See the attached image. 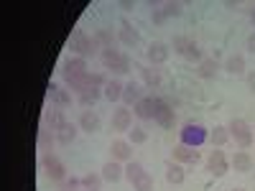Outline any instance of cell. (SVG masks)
<instances>
[{"label": "cell", "instance_id": "cell-1", "mask_svg": "<svg viewBox=\"0 0 255 191\" xmlns=\"http://www.w3.org/2000/svg\"><path fill=\"white\" fill-rule=\"evenodd\" d=\"M72 51L82 59H90V56H100L102 54V46L97 44V38L95 36H87V33H82V31H74L72 33Z\"/></svg>", "mask_w": 255, "mask_h": 191}, {"label": "cell", "instance_id": "cell-2", "mask_svg": "<svg viewBox=\"0 0 255 191\" xmlns=\"http://www.w3.org/2000/svg\"><path fill=\"white\" fill-rule=\"evenodd\" d=\"M41 168H44V174L51 179V181H56V184H61V181H67L69 176H67V168H64V163L54 156V153H44L41 156Z\"/></svg>", "mask_w": 255, "mask_h": 191}, {"label": "cell", "instance_id": "cell-3", "mask_svg": "<svg viewBox=\"0 0 255 191\" xmlns=\"http://www.w3.org/2000/svg\"><path fill=\"white\" fill-rule=\"evenodd\" d=\"M153 120L161 127H174V122H176L174 104L168 99H163V97H156V102H153Z\"/></svg>", "mask_w": 255, "mask_h": 191}, {"label": "cell", "instance_id": "cell-4", "mask_svg": "<svg viewBox=\"0 0 255 191\" xmlns=\"http://www.w3.org/2000/svg\"><path fill=\"white\" fill-rule=\"evenodd\" d=\"M227 130H230V138H235V143L243 148V151L253 145V127H250L245 120L235 117V120L227 125Z\"/></svg>", "mask_w": 255, "mask_h": 191}, {"label": "cell", "instance_id": "cell-5", "mask_svg": "<svg viewBox=\"0 0 255 191\" xmlns=\"http://www.w3.org/2000/svg\"><path fill=\"white\" fill-rule=\"evenodd\" d=\"M90 69H87V59H82V56H72L61 64V77L64 82H74L79 77H87Z\"/></svg>", "mask_w": 255, "mask_h": 191}, {"label": "cell", "instance_id": "cell-6", "mask_svg": "<svg viewBox=\"0 0 255 191\" xmlns=\"http://www.w3.org/2000/svg\"><path fill=\"white\" fill-rule=\"evenodd\" d=\"M207 138H209V133L204 130V127H199V125H186L181 130V143L191 145V148H199Z\"/></svg>", "mask_w": 255, "mask_h": 191}, {"label": "cell", "instance_id": "cell-7", "mask_svg": "<svg viewBox=\"0 0 255 191\" xmlns=\"http://www.w3.org/2000/svg\"><path fill=\"white\" fill-rule=\"evenodd\" d=\"M207 171L215 176V179H222L230 171V163H227V158H225L222 151H212V156L207 158Z\"/></svg>", "mask_w": 255, "mask_h": 191}, {"label": "cell", "instance_id": "cell-8", "mask_svg": "<svg viewBox=\"0 0 255 191\" xmlns=\"http://www.w3.org/2000/svg\"><path fill=\"white\" fill-rule=\"evenodd\" d=\"M110 156H113V161H118V163L133 161V143H130V140H113Z\"/></svg>", "mask_w": 255, "mask_h": 191}, {"label": "cell", "instance_id": "cell-9", "mask_svg": "<svg viewBox=\"0 0 255 191\" xmlns=\"http://www.w3.org/2000/svg\"><path fill=\"white\" fill-rule=\"evenodd\" d=\"M130 127H133V112L128 107H118L113 112V130L125 133V130H130Z\"/></svg>", "mask_w": 255, "mask_h": 191}, {"label": "cell", "instance_id": "cell-10", "mask_svg": "<svg viewBox=\"0 0 255 191\" xmlns=\"http://www.w3.org/2000/svg\"><path fill=\"white\" fill-rule=\"evenodd\" d=\"M67 122V117H64V110L61 107H49L44 112V120H41V127H49V130H59V127Z\"/></svg>", "mask_w": 255, "mask_h": 191}, {"label": "cell", "instance_id": "cell-11", "mask_svg": "<svg viewBox=\"0 0 255 191\" xmlns=\"http://www.w3.org/2000/svg\"><path fill=\"white\" fill-rule=\"evenodd\" d=\"M143 87L138 82H128L125 84V90H123V102H125V107H135V104L143 99Z\"/></svg>", "mask_w": 255, "mask_h": 191}, {"label": "cell", "instance_id": "cell-12", "mask_svg": "<svg viewBox=\"0 0 255 191\" xmlns=\"http://www.w3.org/2000/svg\"><path fill=\"white\" fill-rule=\"evenodd\" d=\"M49 95H51V104H54V107H69V104H72V92L69 90H61L59 87V84H49Z\"/></svg>", "mask_w": 255, "mask_h": 191}, {"label": "cell", "instance_id": "cell-13", "mask_svg": "<svg viewBox=\"0 0 255 191\" xmlns=\"http://www.w3.org/2000/svg\"><path fill=\"white\" fill-rule=\"evenodd\" d=\"M171 156H174V161H179V163H197V161H199V151H197V148L184 145V143L174 148Z\"/></svg>", "mask_w": 255, "mask_h": 191}, {"label": "cell", "instance_id": "cell-14", "mask_svg": "<svg viewBox=\"0 0 255 191\" xmlns=\"http://www.w3.org/2000/svg\"><path fill=\"white\" fill-rule=\"evenodd\" d=\"M77 133H79V125H74V122L67 120L54 135H56V143H61V145H72L74 138H77Z\"/></svg>", "mask_w": 255, "mask_h": 191}, {"label": "cell", "instance_id": "cell-15", "mask_svg": "<svg viewBox=\"0 0 255 191\" xmlns=\"http://www.w3.org/2000/svg\"><path fill=\"white\" fill-rule=\"evenodd\" d=\"M140 77H143V84L148 90H158L161 82H163L161 69H156V67H140Z\"/></svg>", "mask_w": 255, "mask_h": 191}, {"label": "cell", "instance_id": "cell-16", "mask_svg": "<svg viewBox=\"0 0 255 191\" xmlns=\"http://www.w3.org/2000/svg\"><path fill=\"white\" fill-rule=\"evenodd\" d=\"M118 41H120L123 46L130 49V46H135L138 41H140V33H138L130 23H128V20H123V28H120V33H118Z\"/></svg>", "mask_w": 255, "mask_h": 191}, {"label": "cell", "instance_id": "cell-17", "mask_svg": "<svg viewBox=\"0 0 255 191\" xmlns=\"http://www.w3.org/2000/svg\"><path fill=\"white\" fill-rule=\"evenodd\" d=\"M217 74H220L217 59H202V61L197 64V77H202V79H215Z\"/></svg>", "mask_w": 255, "mask_h": 191}, {"label": "cell", "instance_id": "cell-18", "mask_svg": "<svg viewBox=\"0 0 255 191\" xmlns=\"http://www.w3.org/2000/svg\"><path fill=\"white\" fill-rule=\"evenodd\" d=\"M79 130H84V133H90V135H95L97 130H100V117L95 115V112H90V110H84L82 115H79Z\"/></svg>", "mask_w": 255, "mask_h": 191}, {"label": "cell", "instance_id": "cell-19", "mask_svg": "<svg viewBox=\"0 0 255 191\" xmlns=\"http://www.w3.org/2000/svg\"><path fill=\"white\" fill-rule=\"evenodd\" d=\"M230 168H235L238 174L253 171V158H250V153H248V151H238L235 156H232V161H230Z\"/></svg>", "mask_w": 255, "mask_h": 191}, {"label": "cell", "instance_id": "cell-20", "mask_svg": "<svg viewBox=\"0 0 255 191\" xmlns=\"http://www.w3.org/2000/svg\"><path fill=\"white\" fill-rule=\"evenodd\" d=\"M123 176H125V168H123L118 161H110V163H105V166H102V179H105V181L118 184Z\"/></svg>", "mask_w": 255, "mask_h": 191}, {"label": "cell", "instance_id": "cell-21", "mask_svg": "<svg viewBox=\"0 0 255 191\" xmlns=\"http://www.w3.org/2000/svg\"><path fill=\"white\" fill-rule=\"evenodd\" d=\"M153 102H156V97H143L133 107V115L140 120H153Z\"/></svg>", "mask_w": 255, "mask_h": 191}, {"label": "cell", "instance_id": "cell-22", "mask_svg": "<svg viewBox=\"0 0 255 191\" xmlns=\"http://www.w3.org/2000/svg\"><path fill=\"white\" fill-rule=\"evenodd\" d=\"M145 56H148V61H151L153 67H156V64H163L168 59V46L166 44H151L148 51H145Z\"/></svg>", "mask_w": 255, "mask_h": 191}, {"label": "cell", "instance_id": "cell-23", "mask_svg": "<svg viewBox=\"0 0 255 191\" xmlns=\"http://www.w3.org/2000/svg\"><path fill=\"white\" fill-rule=\"evenodd\" d=\"M225 72L235 74V77L245 74V56H243V54H232V56H227V61H225Z\"/></svg>", "mask_w": 255, "mask_h": 191}, {"label": "cell", "instance_id": "cell-24", "mask_svg": "<svg viewBox=\"0 0 255 191\" xmlns=\"http://www.w3.org/2000/svg\"><path fill=\"white\" fill-rule=\"evenodd\" d=\"M123 90H125V84H123V82H118V79H110V82L102 87V95L108 97L110 102H118V99H123Z\"/></svg>", "mask_w": 255, "mask_h": 191}, {"label": "cell", "instance_id": "cell-25", "mask_svg": "<svg viewBox=\"0 0 255 191\" xmlns=\"http://www.w3.org/2000/svg\"><path fill=\"white\" fill-rule=\"evenodd\" d=\"M100 97H102V87H95V84H90V87L79 95V99H77V102L82 104V107H92V104H95Z\"/></svg>", "mask_w": 255, "mask_h": 191}, {"label": "cell", "instance_id": "cell-26", "mask_svg": "<svg viewBox=\"0 0 255 191\" xmlns=\"http://www.w3.org/2000/svg\"><path fill=\"white\" fill-rule=\"evenodd\" d=\"M38 151H44V153H51V148H54V143H56V135H54V130H49V127H41L38 130Z\"/></svg>", "mask_w": 255, "mask_h": 191}, {"label": "cell", "instance_id": "cell-27", "mask_svg": "<svg viewBox=\"0 0 255 191\" xmlns=\"http://www.w3.org/2000/svg\"><path fill=\"white\" fill-rule=\"evenodd\" d=\"M95 38H97V44L102 46V51L105 49H115V44H118V36H113V31H108V28H100L95 33Z\"/></svg>", "mask_w": 255, "mask_h": 191}, {"label": "cell", "instance_id": "cell-28", "mask_svg": "<svg viewBox=\"0 0 255 191\" xmlns=\"http://www.w3.org/2000/svg\"><path fill=\"white\" fill-rule=\"evenodd\" d=\"M166 181H168V184H174V186L181 184V181H184V168H181L179 163H174V161H171V163H166Z\"/></svg>", "mask_w": 255, "mask_h": 191}, {"label": "cell", "instance_id": "cell-29", "mask_svg": "<svg viewBox=\"0 0 255 191\" xmlns=\"http://www.w3.org/2000/svg\"><path fill=\"white\" fill-rule=\"evenodd\" d=\"M100 59H102V64H105V69L113 72V67L123 59V51H120V49H105V51L100 54Z\"/></svg>", "mask_w": 255, "mask_h": 191}, {"label": "cell", "instance_id": "cell-30", "mask_svg": "<svg viewBox=\"0 0 255 191\" xmlns=\"http://www.w3.org/2000/svg\"><path fill=\"white\" fill-rule=\"evenodd\" d=\"M209 140L215 143V145H220V148H222V145L230 140V130H227L225 125H215V127L209 130Z\"/></svg>", "mask_w": 255, "mask_h": 191}, {"label": "cell", "instance_id": "cell-31", "mask_svg": "<svg viewBox=\"0 0 255 191\" xmlns=\"http://www.w3.org/2000/svg\"><path fill=\"white\" fill-rule=\"evenodd\" d=\"M102 174H87L82 176V189L84 191H102Z\"/></svg>", "mask_w": 255, "mask_h": 191}, {"label": "cell", "instance_id": "cell-32", "mask_svg": "<svg viewBox=\"0 0 255 191\" xmlns=\"http://www.w3.org/2000/svg\"><path fill=\"white\" fill-rule=\"evenodd\" d=\"M143 174H145V168H143L138 161H128V166H125V179H128V181L135 184Z\"/></svg>", "mask_w": 255, "mask_h": 191}, {"label": "cell", "instance_id": "cell-33", "mask_svg": "<svg viewBox=\"0 0 255 191\" xmlns=\"http://www.w3.org/2000/svg\"><path fill=\"white\" fill-rule=\"evenodd\" d=\"M194 44H197V41L191 38V36H176V38H174V51H176L179 56H186V51L194 46Z\"/></svg>", "mask_w": 255, "mask_h": 191}, {"label": "cell", "instance_id": "cell-34", "mask_svg": "<svg viewBox=\"0 0 255 191\" xmlns=\"http://www.w3.org/2000/svg\"><path fill=\"white\" fill-rule=\"evenodd\" d=\"M133 189H135V191H153V176L145 171V174H143V176L133 184Z\"/></svg>", "mask_w": 255, "mask_h": 191}, {"label": "cell", "instance_id": "cell-35", "mask_svg": "<svg viewBox=\"0 0 255 191\" xmlns=\"http://www.w3.org/2000/svg\"><path fill=\"white\" fill-rule=\"evenodd\" d=\"M59 191H84V189H82V179L72 176V179H67V181H61V184H59Z\"/></svg>", "mask_w": 255, "mask_h": 191}, {"label": "cell", "instance_id": "cell-36", "mask_svg": "<svg viewBox=\"0 0 255 191\" xmlns=\"http://www.w3.org/2000/svg\"><path fill=\"white\" fill-rule=\"evenodd\" d=\"M130 67H133V61H130V56H128V54H123V59L115 64V67H113V74H128V72H130Z\"/></svg>", "mask_w": 255, "mask_h": 191}, {"label": "cell", "instance_id": "cell-37", "mask_svg": "<svg viewBox=\"0 0 255 191\" xmlns=\"http://www.w3.org/2000/svg\"><path fill=\"white\" fill-rule=\"evenodd\" d=\"M128 135H130V143H145L148 140V133L143 130V127H130V130H128Z\"/></svg>", "mask_w": 255, "mask_h": 191}, {"label": "cell", "instance_id": "cell-38", "mask_svg": "<svg viewBox=\"0 0 255 191\" xmlns=\"http://www.w3.org/2000/svg\"><path fill=\"white\" fill-rule=\"evenodd\" d=\"M181 3H163L161 5V10L166 13V18H176V15H181Z\"/></svg>", "mask_w": 255, "mask_h": 191}, {"label": "cell", "instance_id": "cell-39", "mask_svg": "<svg viewBox=\"0 0 255 191\" xmlns=\"http://www.w3.org/2000/svg\"><path fill=\"white\" fill-rule=\"evenodd\" d=\"M90 82H92V84H95V87H105V84H108V82H110V79H108V77H105V74H102V72H95V74H92V72H90Z\"/></svg>", "mask_w": 255, "mask_h": 191}, {"label": "cell", "instance_id": "cell-40", "mask_svg": "<svg viewBox=\"0 0 255 191\" xmlns=\"http://www.w3.org/2000/svg\"><path fill=\"white\" fill-rule=\"evenodd\" d=\"M151 18H153V23H156V26H161V23H166V20H168L166 13H163L161 8H153V15H151Z\"/></svg>", "mask_w": 255, "mask_h": 191}, {"label": "cell", "instance_id": "cell-41", "mask_svg": "<svg viewBox=\"0 0 255 191\" xmlns=\"http://www.w3.org/2000/svg\"><path fill=\"white\" fill-rule=\"evenodd\" d=\"M248 49L255 54V33H250V36H248Z\"/></svg>", "mask_w": 255, "mask_h": 191}, {"label": "cell", "instance_id": "cell-42", "mask_svg": "<svg viewBox=\"0 0 255 191\" xmlns=\"http://www.w3.org/2000/svg\"><path fill=\"white\" fill-rule=\"evenodd\" d=\"M120 8H123V10H133V3H130V0H123Z\"/></svg>", "mask_w": 255, "mask_h": 191}, {"label": "cell", "instance_id": "cell-43", "mask_svg": "<svg viewBox=\"0 0 255 191\" xmlns=\"http://www.w3.org/2000/svg\"><path fill=\"white\" fill-rule=\"evenodd\" d=\"M248 84H250V90L255 92V72H253V74H248Z\"/></svg>", "mask_w": 255, "mask_h": 191}, {"label": "cell", "instance_id": "cell-44", "mask_svg": "<svg viewBox=\"0 0 255 191\" xmlns=\"http://www.w3.org/2000/svg\"><path fill=\"white\" fill-rule=\"evenodd\" d=\"M250 20H253V26H255V8H250Z\"/></svg>", "mask_w": 255, "mask_h": 191}, {"label": "cell", "instance_id": "cell-45", "mask_svg": "<svg viewBox=\"0 0 255 191\" xmlns=\"http://www.w3.org/2000/svg\"><path fill=\"white\" fill-rule=\"evenodd\" d=\"M232 191H245V189H232Z\"/></svg>", "mask_w": 255, "mask_h": 191}, {"label": "cell", "instance_id": "cell-46", "mask_svg": "<svg viewBox=\"0 0 255 191\" xmlns=\"http://www.w3.org/2000/svg\"><path fill=\"white\" fill-rule=\"evenodd\" d=\"M253 8H255V3H253Z\"/></svg>", "mask_w": 255, "mask_h": 191}]
</instances>
